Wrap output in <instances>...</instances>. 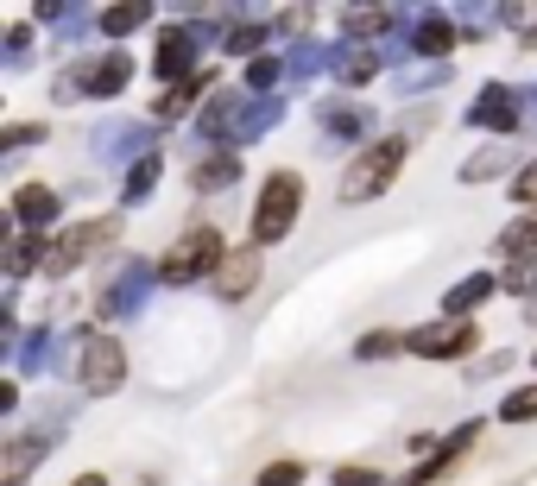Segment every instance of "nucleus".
Listing matches in <instances>:
<instances>
[{
	"label": "nucleus",
	"instance_id": "nucleus-1",
	"mask_svg": "<svg viewBox=\"0 0 537 486\" xmlns=\"http://www.w3.org/2000/svg\"><path fill=\"white\" fill-rule=\"evenodd\" d=\"M404 139H373V145H361L354 152V164L342 171V203H373L393 177L404 171Z\"/></svg>",
	"mask_w": 537,
	"mask_h": 486
},
{
	"label": "nucleus",
	"instance_id": "nucleus-2",
	"mask_svg": "<svg viewBox=\"0 0 537 486\" xmlns=\"http://www.w3.org/2000/svg\"><path fill=\"white\" fill-rule=\"evenodd\" d=\"M297 203H303L297 171H272L266 190H260V203H254V246H278L284 241L291 222H297Z\"/></svg>",
	"mask_w": 537,
	"mask_h": 486
},
{
	"label": "nucleus",
	"instance_id": "nucleus-3",
	"mask_svg": "<svg viewBox=\"0 0 537 486\" xmlns=\"http://www.w3.org/2000/svg\"><path fill=\"white\" fill-rule=\"evenodd\" d=\"M222 259H228V253H222V234H215V228H190L184 241L158 259V278H164V284H196L203 272H222Z\"/></svg>",
	"mask_w": 537,
	"mask_h": 486
},
{
	"label": "nucleus",
	"instance_id": "nucleus-4",
	"mask_svg": "<svg viewBox=\"0 0 537 486\" xmlns=\"http://www.w3.org/2000/svg\"><path fill=\"white\" fill-rule=\"evenodd\" d=\"M127 76H134V57H127V51H108L102 64H76V70H64V83H57V102H83V95H121V89H127Z\"/></svg>",
	"mask_w": 537,
	"mask_h": 486
},
{
	"label": "nucleus",
	"instance_id": "nucleus-5",
	"mask_svg": "<svg viewBox=\"0 0 537 486\" xmlns=\"http://www.w3.org/2000/svg\"><path fill=\"white\" fill-rule=\"evenodd\" d=\"M89 145H95L102 164H139V158H152V133L139 121H102Z\"/></svg>",
	"mask_w": 537,
	"mask_h": 486
},
{
	"label": "nucleus",
	"instance_id": "nucleus-6",
	"mask_svg": "<svg viewBox=\"0 0 537 486\" xmlns=\"http://www.w3.org/2000/svg\"><path fill=\"white\" fill-rule=\"evenodd\" d=\"M121 379H127V354H121V342L89 335V342H83V385H89L95 398H108V392H121Z\"/></svg>",
	"mask_w": 537,
	"mask_h": 486
},
{
	"label": "nucleus",
	"instance_id": "nucleus-7",
	"mask_svg": "<svg viewBox=\"0 0 537 486\" xmlns=\"http://www.w3.org/2000/svg\"><path fill=\"white\" fill-rule=\"evenodd\" d=\"M404 348L411 354H423V361H462L468 348H481L474 342V329L468 322H430V329H411L404 335Z\"/></svg>",
	"mask_w": 537,
	"mask_h": 486
},
{
	"label": "nucleus",
	"instance_id": "nucleus-8",
	"mask_svg": "<svg viewBox=\"0 0 537 486\" xmlns=\"http://www.w3.org/2000/svg\"><path fill=\"white\" fill-rule=\"evenodd\" d=\"M114 234H121L114 222H76V228H70L64 241L51 246V265H45V272H51V278H64L70 265H83V259H89L95 246H108V241H114Z\"/></svg>",
	"mask_w": 537,
	"mask_h": 486
},
{
	"label": "nucleus",
	"instance_id": "nucleus-9",
	"mask_svg": "<svg viewBox=\"0 0 537 486\" xmlns=\"http://www.w3.org/2000/svg\"><path fill=\"white\" fill-rule=\"evenodd\" d=\"M254 284H260V246H234L222 259V272H215V297L222 303H241Z\"/></svg>",
	"mask_w": 537,
	"mask_h": 486
},
{
	"label": "nucleus",
	"instance_id": "nucleus-10",
	"mask_svg": "<svg viewBox=\"0 0 537 486\" xmlns=\"http://www.w3.org/2000/svg\"><path fill=\"white\" fill-rule=\"evenodd\" d=\"M196 32L190 25H177V32H164V45H158V57H152V70L164 76V83H190V64H196Z\"/></svg>",
	"mask_w": 537,
	"mask_h": 486
},
{
	"label": "nucleus",
	"instance_id": "nucleus-11",
	"mask_svg": "<svg viewBox=\"0 0 537 486\" xmlns=\"http://www.w3.org/2000/svg\"><path fill=\"white\" fill-rule=\"evenodd\" d=\"M278 121H284V95H260V102L241 108V121H234V133H228V145H254V139L272 133Z\"/></svg>",
	"mask_w": 537,
	"mask_h": 486
},
{
	"label": "nucleus",
	"instance_id": "nucleus-12",
	"mask_svg": "<svg viewBox=\"0 0 537 486\" xmlns=\"http://www.w3.org/2000/svg\"><path fill=\"white\" fill-rule=\"evenodd\" d=\"M468 121H474V126H487V133H512V126H519V95L493 83V89H487V95H481V102L468 108Z\"/></svg>",
	"mask_w": 537,
	"mask_h": 486
},
{
	"label": "nucleus",
	"instance_id": "nucleus-13",
	"mask_svg": "<svg viewBox=\"0 0 537 486\" xmlns=\"http://www.w3.org/2000/svg\"><path fill=\"white\" fill-rule=\"evenodd\" d=\"M145 284H152V265H127V272L102 291V316H134L139 297H145Z\"/></svg>",
	"mask_w": 537,
	"mask_h": 486
},
{
	"label": "nucleus",
	"instance_id": "nucleus-14",
	"mask_svg": "<svg viewBox=\"0 0 537 486\" xmlns=\"http://www.w3.org/2000/svg\"><path fill=\"white\" fill-rule=\"evenodd\" d=\"M468 449H474V423H462V430H455L449 442H436V455H430V461H423L417 474H411V486H430L436 474H449V468H455V461H462Z\"/></svg>",
	"mask_w": 537,
	"mask_h": 486
},
{
	"label": "nucleus",
	"instance_id": "nucleus-15",
	"mask_svg": "<svg viewBox=\"0 0 537 486\" xmlns=\"http://www.w3.org/2000/svg\"><path fill=\"white\" fill-rule=\"evenodd\" d=\"M209 89H215V76H209V70H196L190 83H177L171 95H158V108H152V114H158V121H177V114H190V108H196Z\"/></svg>",
	"mask_w": 537,
	"mask_h": 486
},
{
	"label": "nucleus",
	"instance_id": "nucleus-16",
	"mask_svg": "<svg viewBox=\"0 0 537 486\" xmlns=\"http://www.w3.org/2000/svg\"><path fill=\"white\" fill-rule=\"evenodd\" d=\"M57 209H64V196H51L45 183H32V190H19V203H13V215H19L25 228H45V222H57Z\"/></svg>",
	"mask_w": 537,
	"mask_h": 486
},
{
	"label": "nucleus",
	"instance_id": "nucleus-17",
	"mask_svg": "<svg viewBox=\"0 0 537 486\" xmlns=\"http://www.w3.org/2000/svg\"><path fill=\"white\" fill-rule=\"evenodd\" d=\"M493 297V278L487 272H474V278H462V284H449V297H443V310H449V322H462L474 303H487Z\"/></svg>",
	"mask_w": 537,
	"mask_h": 486
},
{
	"label": "nucleus",
	"instance_id": "nucleus-18",
	"mask_svg": "<svg viewBox=\"0 0 537 486\" xmlns=\"http://www.w3.org/2000/svg\"><path fill=\"white\" fill-rule=\"evenodd\" d=\"M449 45H455V19H449V13H423V19H417V51H423V57H443Z\"/></svg>",
	"mask_w": 537,
	"mask_h": 486
},
{
	"label": "nucleus",
	"instance_id": "nucleus-19",
	"mask_svg": "<svg viewBox=\"0 0 537 486\" xmlns=\"http://www.w3.org/2000/svg\"><path fill=\"white\" fill-rule=\"evenodd\" d=\"M38 455H45V442H38V436H19V442L6 449V474H0V486H19L25 474H32V461H38Z\"/></svg>",
	"mask_w": 537,
	"mask_h": 486
},
{
	"label": "nucleus",
	"instance_id": "nucleus-20",
	"mask_svg": "<svg viewBox=\"0 0 537 486\" xmlns=\"http://www.w3.org/2000/svg\"><path fill=\"white\" fill-rule=\"evenodd\" d=\"M500 253H506V259H537V209L500 234Z\"/></svg>",
	"mask_w": 537,
	"mask_h": 486
},
{
	"label": "nucleus",
	"instance_id": "nucleus-21",
	"mask_svg": "<svg viewBox=\"0 0 537 486\" xmlns=\"http://www.w3.org/2000/svg\"><path fill=\"white\" fill-rule=\"evenodd\" d=\"M234 177H241L234 152H215V158H203V164H196V190H228Z\"/></svg>",
	"mask_w": 537,
	"mask_h": 486
},
{
	"label": "nucleus",
	"instance_id": "nucleus-22",
	"mask_svg": "<svg viewBox=\"0 0 537 486\" xmlns=\"http://www.w3.org/2000/svg\"><path fill=\"white\" fill-rule=\"evenodd\" d=\"M158 171H164V158H158V152H152V158H139L134 171H127V203H152V190H158Z\"/></svg>",
	"mask_w": 537,
	"mask_h": 486
},
{
	"label": "nucleus",
	"instance_id": "nucleus-23",
	"mask_svg": "<svg viewBox=\"0 0 537 486\" xmlns=\"http://www.w3.org/2000/svg\"><path fill=\"white\" fill-rule=\"evenodd\" d=\"M373 70H380L373 51H335V76H342V83H367Z\"/></svg>",
	"mask_w": 537,
	"mask_h": 486
},
{
	"label": "nucleus",
	"instance_id": "nucleus-24",
	"mask_svg": "<svg viewBox=\"0 0 537 486\" xmlns=\"http://www.w3.org/2000/svg\"><path fill=\"white\" fill-rule=\"evenodd\" d=\"M45 241H13V253H6V278H25L32 265H51V253H38Z\"/></svg>",
	"mask_w": 537,
	"mask_h": 486
},
{
	"label": "nucleus",
	"instance_id": "nucleus-25",
	"mask_svg": "<svg viewBox=\"0 0 537 486\" xmlns=\"http://www.w3.org/2000/svg\"><path fill=\"white\" fill-rule=\"evenodd\" d=\"M367 126H373L367 108H329V133H335V139H361Z\"/></svg>",
	"mask_w": 537,
	"mask_h": 486
},
{
	"label": "nucleus",
	"instance_id": "nucleus-26",
	"mask_svg": "<svg viewBox=\"0 0 537 486\" xmlns=\"http://www.w3.org/2000/svg\"><path fill=\"white\" fill-rule=\"evenodd\" d=\"M323 64H335V57H329V51H323V45H297V51H291V57H284V70H291V76H316V70H323Z\"/></svg>",
	"mask_w": 537,
	"mask_h": 486
},
{
	"label": "nucleus",
	"instance_id": "nucleus-27",
	"mask_svg": "<svg viewBox=\"0 0 537 486\" xmlns=\"http://www.w3.org/2000/svg\"><path fill=\"white\" fill-rule=\"evenodd\" d=\"M500 417H506V423H532V417H537V385H525V392H512V398L500 404Z\"/></svg>",
	"mask_w": 537,
	"mask_h": 486
},
{
	"label": "nucleus",
	"instance_id": "nucleus-28",
	"mask_svg": "<svg viewBox=\"0 0 537 486\" xmlns=\"http://www.w3.org/2000/svg\"><path fill=\"white\" fill-rule=\"evenodd\" d=\"M260 45H266V25H234V32H228V51H234V57H254Z\"/></svg>",
	"mask_w": 537,
	"mask_h": 486
},
{
	"label": "nucleus",
	"instance_id": "nucleus-29",
	"mask_svg": "<svg viewBox=\"0 0 537 486\" xmlns=\"http://www.w3.org/2000/svg\"><path fill=\"white\" fill-rule=\"evenodd\" d=\"M139 19H145V6H108V13H102V32H114V38H121V32H134Z\"/></svg>",
	"mask_w": 537,
	"mask_h": 486
},
{
	"label": "nucleus",
	"instance_id": "nucleus-30",
	"mask_svg": "<svg viewBox=\"0 0 537 486\" xmlns=\"http://www.w3.org/2000/svg\"><path fill=\"white\" fill-rule=\"evenodd\" d=\"M272 83H278V64H272V57H254V64H247V95H254V89L266 95Z\"/></svg>",
	"mask_w": 537,
	"mask_h": 486
},
{
	"label": "nucleus",
	"instance_id": "nucleus-31",
	"mask_svg": "<svg viewBox=\"0 0 537 486\" xmlns=\"http://www.w3.org/2000/svg\"><path fill=\"white\" fill-rule=\"evenodd\" d=\"M38 139H45V126H6V133H0L6 152H25V145H38Z\"/></svg>",
	"mask_w": 537,
	"mask_h": 486
},
{
	"label": "nucleus",
	"instance_id": "nucleus-32",
	"mask_svg": "<svg viewBox=\"0 0 537 486\" xmlns=\"http://www.w3.org/2000/svg\"><path fill=\"white\" fill-rule=\"evenodd\" d=\"M297 481H303V461H278L260 474V486H297Z\"/></svg>",
	"mask_w": 537,
	"mask_h": 486
},
{
	"label": "nucleus",
	"instance_id": "nucleus-33",
	"mask_svg": "<svg viewBox=\"0 0 537 486\" xmlns=\"http://www.w3.org/2000/svg\"><path fill=\"white\" fill-rule=\"evenodd\" d=\"M393 13H348V32H386Z\"/></svg>",
	"mask_w": 537,
	"mask_h": 486
},
{
	"label": "nucleus",
	"instance_id": "nucleus-34",
	"mask_svg": "<svg viewBox=\"0 0 537 486\" xmlns=\"http://www.w3.org/2000/svg\"><path fill=\"white\" fill-rule=\"evenodd\" d=\"M393 348H399V335H367L354 354H361V361H380V354H393Z\"/></svg>",
	"mask_w": 537,
	"mask_h": 486
},
{
	"label": "nucleus",
	"instance_id": "nucleus-35",
	"mask_svg": "<svg viewBox=\"0 0 537 486\" xmlns=\"http://www.w3.org/2000/svg\"><path fill=\"white\" fill-rule=\"evenodd\" d=\"M512 196H519V203H537V164H525V171L512 177Z\"/></svg>",
	"mask_w": 537,
	"mask_h": 486
},
{
	"label": "nucleus",
	"instance_id": "nucleus-36",
	"mask_svg": "<svg viewBox=\"0 0 537 486\" xmlns=\"http://www.w3.org/2000/svg\"><path fill=\"white\" fill-rule=\"evenodd\" d=\"M436 83H449V70L436 64V70H417V76H404L399 89H436Z\"/></svg>",
	"mask_w": 537,
	"mask_h": 486
},
{
	"label": "nucleus",
	"instance_id": "nucleus-37",
	"mask_svg": "<svg viewBox=\"0 0 537 486\" xmlns=\"http://www.w3.org/2000/svg\"><path fill=\"white\" fill-rule=\"evenodd\" d=\"M500 164H506V152H481V158H474V164H468V177H493V171H500Z\"/></svg>",
	"mask_w": 537,
	"mask_h": 486
},
{
	"label": "nucleus",
	"instance_id": "nucleus-38",
	"mask_svg": "<svg viewBox=\"0 0 537 486\" xmlns=\"http://www.w3.org/2000/svg\"><path fill=\"white\" fill-rule=\"evenodd\" d=\"M335 486H373V474H367V468H342V474H335Z\"/></svg>",
	"mask_w": 537,
	"mask_h": 486
},
{
	"label": "nucleus",
	"instance_id": "nucleus-39",
	"mask_svg": "<svg viewBox=\"0 0 537 486\" xmlns=\"http://www.w3.org/2000/svg\"><path fill=\"white\" fill-rule=\"evenodd\" d=\"M76 486H102V474H83V481H76Z\"/></svg>",
	"mask_w": 537,
	"mask_h": 486
},
{
	"label": "nucleus",
	"instance_id": "nucleus-40",
	"mask_svg": "<svg viewBox=\"0 0 537 486\" xmlns=\"http://www.w3.org/2000/svg\"><path fill=\"white\" fill-rule=\"evenodd\" d=\"M532 322H537V303H532Z\"/></svg>",
	"mask_w": 537,
	"mask_h": 486
}]
</instances>
